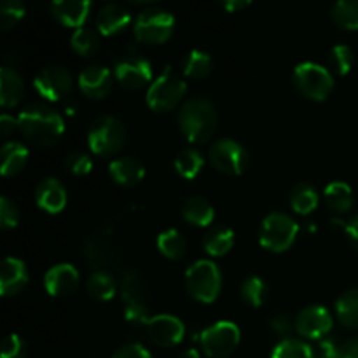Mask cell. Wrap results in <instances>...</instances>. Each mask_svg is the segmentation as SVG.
<instances>
[{"label":"cell","mask_w":358,"mask_h":358,"mask_svg":"<svg viewBox=\"0 0 358 358\" xmlns=\"http://www.w3.org/2000/svg\"><path fill=\"white\" fill-rule=\"evenodd\" d=\"M17 128L35 145L48 147L59 140L65 121L55 108L45 103H31L17 115Z\"/></svg>","instance_id":"obj_1"},{"label":"cell","mask_w":358,"mask_h":358,"mask_svg":"<svg viewBox=\"0 0 358 358\" xmlns=\"http://www.w3.org/2000/svg\"><path fill=\"white\" fill-rule=\"evenodd\" d=\"M219 115L217 108L208 98H189L178 110V128L191 142L203 143L212 138L217 129Z\"/></svg>","instance_id":"obj_2"},{"label":"cell","mask_w":358,"mask_h":358,"mask_svg":"<svg viewBox=\"0 0 358 358\" xmlns=\"http://www.w3.org/2000/svg\"><path fill=\"white\" fill-rule=\"evenodd\" d=\"M222 278L215 262L199 259L185 271V289L199 303H213L219 297Z\"/></svg>","instance_id":"obj_3"},{"label":"cell","mask_w":358,"mask_h":358,"mask_svg":"<svg viewBox=\"0 0 358 358\" xmlns=\"http://www.w3.org/2000/svg\"><path fill=\"white\" fill-rule=\"evenodd\" d=\"M124 124L114 115H100L94 119L87 131V145L98 156H112L124 145Z\"/></svg>","instance_id":"obj_4"},{"label":"cell","mask_w":358,"mask_h":358,"mask_svg":"<svg viewBox=\"0 0 358 358\" xmlns=\"http://www.w3.org/2000/svg\"><path fill=\"white\" fill-rule=\"evenodd\" d=\"M187 93V84L168 66L150 83L147 90V105L152 110L166 112L177 107Z\"/></svg>","instance_id":"obj_5"},{"label":"cell","mask_w":358,"mask_h":358,"mask_svg":"<svg viewBox=\"0 0 358 358\" xmlns=\"http://www.w3.org/2000/svg\"><path fill=\"white\" fill-rule=\"evenodd\" d=\"M292 83L303 96L324 101L334 87V77L325 66L315 62H304L294 69Z\"/></svg>","instance_id":"obj_6"},{"label":"cell","mask_w":358,"mask_h":358,"mask_svg":"<svg viewBox=\"0 0 358 358\" xmlns=\"http://www.w3.org/2000/svg\"><path fill=\"white\" fill-rule=\"evenodd\" d=\"M299 226L290 215L282 212H273L264 217L259 231V241L271 252H285L296 241Z\"/></svg>","instance_id":"obj_7"},{"label":"cell","mask_w":358,"mask_h":358,"mask_svg":"<svg viewBox=\"0 0 358 358\" xmlns=\"http://www.w3.org/2000/svg\"><path fill=\"white\" fill-rule=\"evenodd\" d=\"M175 16L161 7H147L135 17V37L147 44H161L173 34Z\"/></svg>","instance_id":"obj_8"},{"label":"cell","mask_w":358,"mask_h":358,"mask_svg":"<svg viewBox=\"0 0 358 358\" xmlns=\"http://www.w3.org/2000/svg\"><path fill=\"white\" fill-rule=\"evenodd\" d=\"M241 332L233 322H217L201 332V348L210 358L231 355L240 345Z\"/></svg>","instance_id":"obj_9"},{"label":"cell","mask_w":358,"mask_h":358,"mask_svg":"<svg viewBox=\"0 0 358 358\" xmlns=\"http://www.w3.org/2000/svg\"><path fill=\"white\" fill-rule=\"evenodd\" d=\"M210 163L224 175H241L248 166V152L233 138H220L210 145Z\"/></svg>","instance_id":"obj_10"},{"label":"cell","mask_w":358,"mask_h":358,"mask_svg":"<svg viewBox=\"0 0 358 358\" xmlns=\"http://www.w3.org/2000/svg\"><path fill=\"white\" fill-rule=\"evenodd\" d=\"M121 294L124 303L128 304L124 310L126 320L131 324H147V287L136 269H128L122 275Z\"/></svg>","instance_id":"obj_11"},{"label":"cell","mask_w":358,"mask_h":358,"mask_svg":"<svg viewBox=\"0 0 358 358\" xmlns=\"http://www.w3.org/2000/svg\"><path fill=\"white\" fill-rule=\"evenodd\" d=\"M34 86L42 98L58 101L69 96L73 90L72 73L59 65H49L38 70L34 79Z\"/></svg>","instance_id":"obj_12"},{"label":"cell","mask_w":358,"mask_h":358,"mask_svg":"<svg viewBox=\"0 0 358 358\" xmlns=\"http://www.w3.org/2000/svg\"><path fill=\"white\" fill-rule=\"evenodd\" d=\"M147 336L159 348H171L184 339L185 327L173 315H156L147 322Z\"/></svg>","instance_id":"obj_13"},{"label":"cell","mask_w":358,"mask_h":358,"mask_svg":"<svg viewBox=\"0 0 358 358\" xmlns=\"http://www.w3.org/2000/svg\"><path fill=\"white\" fill-rule=\"evenodd\" d=\"M114 72L119 84L131 91L140 90L152 79V66L149 59L140 58V56H126V58L117 59Z\"/></svg>","instance_id":"obj_14"},{"label":"cell","mask_w":358,"mask_h":358,"mask_svg":"<svg viewBox=\"0 0 358 358\" xmlns=\"http://www.w3.org/2000/svg\"><path fill=\"white\" fill-rule=\"evenodd\" d=\"M332 329V315L324 306H308L296 317V331L306 339H324Z\"/></svg>","instance_id":"obj_15"},{"label":"cell","mask_w":358,"mask_h":358,"mask_svg":"<svg viewBox=\"0 0 358 358\" xmlns=\"http://www.w3.org/2000/svg\"><path fill=\"white\" fill-rule=\"evenodd\" d=\"M79 87L87 98L101 100L112 90V73L103 65H90L79 73Z\"/></svg>","instance_id":"obj_16"},{"label":"cell","mask_w":358,"mask_h":358,"mask_svg":"<svg viewBox=\"0 0 358 358\" xmlns=\"http://www.w3.org/2000/svg\"><path fill=\"white\" fill-rule=\"evenodd\" d=\"M44 285L51 296H70L79 285V273L72 264H56L45 273Z\"/></svg>","instance_id":"obj_17"},{"label":"cell","mask_w":358,"mask_h":358,"mask_svg":"<svg viewBox=\"0 0 358 358\" xmlns=\"http://www.w3.org/2000/svg\"><path fill=\"white\" fill-rule=\"evenodd\" d=\"M35 201L48 213H59L66 205V191L58 178H44L35 187Z\"/></svg>","instance_id":"obj_18"},{"label":"cell","mask_w":358,"mask_h":358,"mask_svg":"<svg viewBox=\"0 0 358 358\" xmlns=\"http://www.w3.org/2000/svg\"><path fill=\"white\" fill-rule=\"evenodd\" d=\"M52 16L65 27L80 28L91 10V2L87 0H55L49 3Z\"/></svg>","instance_id":"obj_19"},{"label":"cell","mask_w":358,"mask_h":358,"mask_svg":"<svg viewBox=\"0 0 358 358\" xmlns=\"http://www.w3.org/2000/svg\"><path fill=\"white\" fill-rule=\"evenodd\" d=\"M28 283V271L23 261L16 257H6L0 271V292L3 297L21 292Z\"/></svg>","instance_id":"obj_20"},{"label":"cell","mask_w":358,"mask_h":358,"mask_svg":"<svg viewBox=\"0 0 358 358\" xmlns=\"http://www.w3.org/2000/svg\"><path fill=\"white\" fill-rule=\"evenodd\" d=\"M108 173H110V177L119 185L133 187V185H138L143 180V177H145V166L136 157L121 156L108 164Z\"/></svg>","instance_id":"obj_21"},{"label":"cell","mask_w":358,"mask_h":358,"mask_svg":"<svg viewBox=\"0 0 358 358\" xmlns=\"http://www.w3.org/2000/svg\"><path fill=\"white\" fill-rule=\"evenodd\" d=\"M131 21V14L121 3H105L98 9L96 24L103 35H115L124 30Z\"/></svg>","instance_id":"obj_22"},{"label":"cell","mask_w":358,"mask_h":358,"mask_svg":"<svg viewBox=\"0 0 358 358\" xmlns=\"http://www.w3.org/2000/svg\"><path fill=\"white\" fill-rule=\"evenodd\" d=\"M182 217L187 220L192 226L206 227L213 222L215 219V210H213L212 203L208 199L201 198V196H189L184 203H182Z\"/></svg>","instance_id":"obj_23"},{"label":"cell","mask_w":358,"mask_h":358,"mask_svg":"<svg viewBox=\"0 0 358 358\" xmlns=\"http://www.w3.org/2000/svg\"><path fill=\"white\" fill-rule=\"evenodd\" d=\"M24 94V83L14 69L3 66L0 70V103L2 107H14Z\"/></svg>","instance_id":"obj_24"},{"label":"cell","mask_w":358,"mask_h":358,"mask_svg":"<svg viewBox=\"0 0 358 358\" xmlns=\"http://www.w3.org/2000/svg\"><path fill=\"white\" fill-rule=\"evenodd\" d=\"M0 157H2V175L13 177L27 166L28 149L21 142H7L0 150Z\"/></svg>","instance_id":"obj_25"},{"label":"cell","mask_w":358,"mask_h":358,"mask_svg":"<svg viewBox=\"0 0 358 358\" xmlns=\"http://www.w3.org/2000/svg\"><path fill=\"white\" fill-rule=\"evenodd\" d=\"M234 245V233L233 229L226 226H215L205 234L203 238V247L213 257L226 255Z\"/></svg>","instance_id":"obj_26"},{"label":"cell","mask_w":358,"mask_h":358,"mask_svg":"<svg viewBox=\"0 0 358 358\" xmlns=\"http://www.w3.org/2000/svg\"><path fill=\"white\" fill-rule=\"evenodd\" d=\"M325 205L338 213L348 212L353 206V191L346 182L334 180L324 191Z\"/></svg>","instance_id":"obj_27"},{"label":"cell","mask_w":358,"mask_h":358,"mask_svg":"<svg viewBox=\"0 0 358 358\" xmlns=\"http://www.w3.org/2000/svg\"><path fill=\"white\" fill-rule=\"evenodd\" d=\"M182 72L185 73L191 79H205L212 73L213 70V59L208 52L201 51V49H192L191 52H187L184 59L180 63Z\"/></svg>","instance_id":"obj_28"},{"label":"cell","mask_w":358,"mask_h":358,"mask_svg":"<svg viewBox=\"0 0 358 358\" xmlns=\"http://www.w3.org/2000/svg\"><path fill=\"white\" fill-rule=\"evenodd\" d=\"M318 192L315 191L313 185L306 184V182H301L290 192V206L296 213H301V215H308V213L313 212L318 206Z\"/></svg>","instance_id":"obj_29"},{"label":"cell","mask_w":358,"mask_h":358,"mask_svg":"<svg viewBox=\"0 0 358 358\" xmlns=\"http://www.w3.org/2000/svg\"><path fill=\"white\" fill-rule=\"evenodd\" d=\"M336 313L345 327L358 329V289L346 290L338 297Z\"/></svg>","instance_id":"obj_30"},{"label":"cell","mask_w":358,"mask_h":358,"mask_svg":"<svg viewBox=\"0 0 358 358\" xmlns=\"http://www.w3.org/2000/svg\"><path fill=\"white\" fill-rule=\"evenodd\" d=\"M157 248H159L164 257L171 259V261H178L187 252V243H185V238L177 229H166L157 236Z\"/></svg>","instance_id":"obj_31"},{"label":"cell","mask_w":358,"mask_h":358,"mask_svg":"<svg viewBox=\"0 0 358 358\" xmlns=\"http://www.w3.org/2000/svg\"><path fill=\"white\" fill-rule=\"evenodd\" d=\"M203 164H205V159H203L201 152L191 149V147L182 149L175 157V170L184 178H194L201 171Z\"/></svg>","instance_id":"obj_32"},{"label":"cell","mask_w":358,"mask_h":358,"mask_svg":"<svg viewBox=\"0 0 358 358\" xmlns=\"http://www.w3.org/2000/svg\"><path fill=\"white\" fill-rule=\"evenodd\" d=\"M332 20L345 30H358V0H339L331 9Z\"/></svg>","instance_id":"obj_33"},{"label":"cell","mask_w":358,"mask_h":358,"mask_svg":"<svg viewBox=\"0 0 358 358\" xmlns=\"http://www.w3.org/2000/svg\"><path fill=\"white\" fill-rule=\"evenodd\" d=\"M87 294L96 301H108L115 296V282L108 273L96 271L87 280Z\"/></svg>","instance_id":"obj_34"},{"label":"cell","mask_w":358,"mask_h":358,"mask_svg":"<svg viewBox=\"0 0 358 358\" xmlns=\"http://www.w3.org/2000/svg\"><path fill=\"white\" fill-rule=\"evenodd\" d=\"M70 44H72L73 51L79 52V55L91 56L98 51V48H100V38H98V34L93 28L80 27L76 28V31L72 34Z\"/></svg>","instance_id":"obj_35"},{"label":"cell","mask_w":358,"mask_h":358,"mask_svg":"<svg viewBox=\"0 0 358 358\" xmlns=\"http://www.w3.org/2000/svg\"><path fill=\"white\" fill-rule=\"evenodd\" d=\"M240 292H241V299L245 301L247 304L250 306L259 308L264 304L266 297H268V285L262 278L259 276H248L240 287Z\"/></svg>","instance_id":"obj_36"},{"label":"cell","mask_w":358,"mask_h":358,"mask_svg":"<svg viewBox=\"0 0 358 358\" xmlns=\"http://www.w3.org/2000/svg\"><path fill=\"white\" fill-rule=\"evenodd\" d=\"M271 358H315V352L301 339H283L275 346Z\"/></svg>","instance_id":"obj_37"},{"label":"cell","mask_w":358,"mask_h":358,"mask_svg":"<svg viewBox=\"0 0 358 358\" xmlns=\"http://www.w3.org/2000/svg\"><path fill=\"white\" fill-rule=\"evenodd\" d=\"M27 9H24V3L20 0H3L0 3V28L3 31L10 30L21 17L24 16Z\"/></svg>","instance_id":"obj_38"},{"label":"cell","mask_w":358,"mask_h":358,"mask_svg":"<svg viewBox=\"0 0 358 358\" xmlns=\"http://www.w3.org/2000/svg\"><path fill=\"white\" fill-rule=\"evenodd\" d=\"M329 59H331V65L339 76H345L352 70L353 62H355V56H353V49L350 45L338 44L331 49V55H329Z\"/></svg>","instance_id":"obj_39"},{"label":"cell","mask_w":358,"mask_h":358,"mask_svg":"<svg viewBox=\"0 0 358 358\" xmlns=\"http://www.w3.org/2000/svg\"><path fill=\"white\" fill-rule=\"evenodd\" d=\"M63 166H65V170L70 171V173L77 175V177H83V175H87L91 171L93 161H91V157L87 156V154L77 150V152L69 154V156L65 157Z\"/></svg>","instance_id":"obj_40"},{"label":"cell","mask_w":358,"mask_h":358,"mask_svg":"<svg viewBox=\"0 0 358 358\" xmlns=\"http://www.w3.org/2000/svg\"><path fill=\"white\" fill-rule=\"evenodd\" d=\"M20 222V210H17V205L7 196H2L0 198V227L3 231L13 229V227L17 226Z\"/></svg>","instance_id":"obj_41"},{"label":"cell","mask_w":358,"mask_h":358,"mask_svg":"<svg viewBox=\"0 0 358 358\" xmlns=\"http://www.w3.org/2000/svg\"><path fill=\"white\" fill-rule=\"evenodd\" d=\"M24 346L17 334H10L3 339L2 358H23Z\"/></svg>","instance_id":"obj_42"},{"label":"cell","mask_w":358,"mask_h":358,"mask_svg":"<svg viewBox=\"0 0 358 358\" xmlns=\"http://www.w3.org/2000/svg\"><path fill=\"white\" fill-rule=\"evenodd\" d=\"M313 352L315 358H339V341L332 338L320 339Z\"/></svg>","instance_id":"obj_43"},{"label":"cell","mask_w":358,"mask_h":358,"mask_svg":"<svg viewBox=\"0 0 358 358\" xmlns=\"http://www.w3.org/2000/svg\"><path fill=\"white\" fill-rule=\"evenodd\" d=\"M110 358H152V357H150V353L147 352L142 345L129 343V345H124L119 350H115V353Z\"/></svg>","instance_id":"obj_44"},{"label":"cell","mask_w":358,"mask_h":358,"mask_svg":"<svg viewBox=\"0 0 358 358\" xmlns=\"http://www.w3.org/2000/svg\"><path fill=\"white\" fill-rule=\"evenodd\" d=\"M271 329L280 336H287L292 331V322H290L289 315L285 313H276L271 318Z\"/></svg>","instance_id":"obj_45"},{"label":"cell","mask_w":358,"mask_h":358,"mask_svg":"<svg viewBox=\"0 0 358 358\" xmlns=\"http://www.w3.org/2000/svg\"><path fill=\"white\" fill-rule=\"evenodd\" d=\"M339 358H358V336L339 343Z\"/></svg>","instance_id":"obj_46"},{"label":"cell","mask_w":358,"mask_h":358,"mask_svg":"<svg viewBox=\"0 0 358 358\" xmlns=\"http://www.w3.org/2000/svg\"><path fill=\"white\" fill-rule=\"evenodd\" d=\"M345 233H346V236H348L350 243H352L353 247L358 248V213L357 215H353L352 219L346 222Z\"/></svg>","instance_id":"obj_47"},{"label":"cell","mask_w":358,"mask_h":358,"mask_svg":"<svg viewBox=\"0 0 358 358\" xmlns=\"http://www.w3.org/2000/svg\"><path fill=\"white\" fill-rule=\"evenodd\" d=\"M17 126V119H14L13 115L2 114L0 115V135L9 136L14 131V128Z\"/></svg>","instance_id":"obj_48"},{"label":"cell","mask_w":358,"mask_h":358,"mask_svg":"<svg viewBox=\"0 0 358 358\" xmlns=\"http://www.w3.org/2000/svg\"><path fill=\"white\" fill-rule=\"evenodd\" d=\"M220 6L229 13H234V10L247 9L250 6V0H224V2H220Z\"/></svg>","instance_id":"obj_49"},{"label":"cell","mask_w":358,"mask_h":358,"mask_svg":"<svg viewBox=\"0 0 358 358\" xmlns=\"http://www.w3.org/2000/svg\"><path fill=\"white\" fill-rule=\"evenodd\" d=\"M178 358H201V355H199L196 350H185V352H182L180 355H178Z\"/></svg>","instance_id":"obj_50"}]
</instances>
